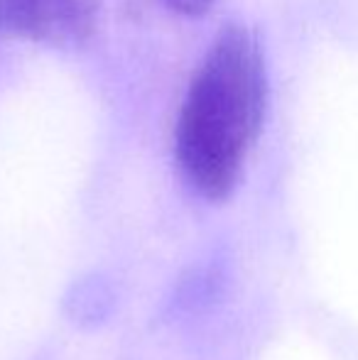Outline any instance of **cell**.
Returning a JSON list of instances; mask_svg holds the SVG:
<instances>
[{"label":"cell","instance_id":"obj_1","mask_svg":"<svg viewBox=\"0 0 358 360\" xmlns=\"http://www.w3.org/2000/svg\"><path fill=\"white\" fill-rule=\"evenodd\" d=\"M268 110V69L258 37L226 25L189 81L174 128V157L186 184L226 201L243 176Z\"/></svg>","mask_w":358,"mask_h":360},{"label":"cell","instance_id":"obj_3","mask_svg":"<svg viewBox=\"0 0 358 360\" xmlns=\"http://www.w3.org/2000/svg\"><path fill=\"white\" fill-rule=\"evenodd\" d=\"M115 307V294L108 280L98 275H89L79 280L77 285L69 289L64 299V311L77 326L94 328L98 323L108 321Z\"/></svg>","mask_w":358,"mask_h":360},{"label":"cell","instance_id":"obj_2","mask_svg":"<svg viewBox=\"0 0 358 360\" xmlns=\"http://www.w3.org/2000/svg\"><path fill=\"white\" fill-rule=\"evenodd\" d=\"M101 0H0L3 27L39 44L74 49L91 39Z\"/></svg>","mask_w":358,"mask_h":360},{"label":"cell","instance_id":"obj_5","mask_svg":"<svg viewBox=\"0 0 358 360\" xmlns=\"http://www.w3.org/2000/svg\"><path fill=\"white\" fill-rule=\"evenodd\" d=\"M0 27H3V22H0Z\"/></svg>","mask_w":358,"mask_h":360},{"label":"cell","instance_id":"obj_4","mask_svg":"<svg viewBox=\"0 0 358 360\" xmlns=\"http://www.w3.org/2000/svg\"><path fill=\"white\" fill-rule=\"evenodd\" d=\"M172 13H179L184 18H201L214 8L216 0H162Z\"/></svg>","mask_w":358,"mask_h":360}]
</instances>
